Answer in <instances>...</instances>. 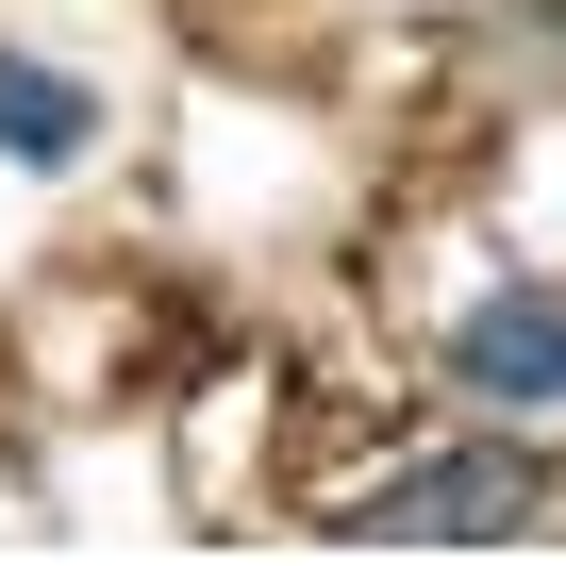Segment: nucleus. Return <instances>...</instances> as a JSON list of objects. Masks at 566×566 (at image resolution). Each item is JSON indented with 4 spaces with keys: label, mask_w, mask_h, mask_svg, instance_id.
<instances>
[{
    "label": "nucleus",
    "mask_w": 566,
    "mask_h": 566,
    "mask_svg": "<svg viewBox=\"0 0 566 566\" xmlns=\"http://www.w3.org/2000/svg\"><path fill=\"white\" fill-rule=\"evenodd\" d=\"M533 516H549V450H516V433L367 483V533H417V549H483V533H533Z\"/></svg>",
    "instance_id": "nucleus-1"
},
{
    "label": "nucleus",
    "mask_w": 566,
    "mask_h": 566,
    "mask_svg": "<svg viewBox=\"0 0 566 566\" xmlns=\"http://www.w3.org/2000/svg\"><path fill=\"white\" fill-rule=\"evenodd\" d=\"M450 384L467 400H566V283H500L450 317Z\"/></svg>",
    "instance_id": "nucleus-2"
},
{
    "label": "nucleus",
    "mask_w": 566,
    "mask_h": 566,
    "mask_svg": "<svg viewBox=\"0 0 566 566\" xmlns=\"http://www.w3.org/2000/svg\"><path fill=\"white\" fill-rule=\"evenodd\" d=\"M101 134V101L67 84V67H34V51H0V167H67Z\"/></svg>",
    "instance_id": "nucleus-3"
}]
</instances>
